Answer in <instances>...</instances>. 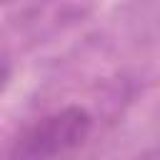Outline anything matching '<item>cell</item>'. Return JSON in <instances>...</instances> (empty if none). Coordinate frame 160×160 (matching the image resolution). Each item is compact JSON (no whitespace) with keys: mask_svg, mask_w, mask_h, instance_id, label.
<instances>
[{"mask_svg":"<svg viewBox=\"0 0 160 160\" xmlns=\"http://www.w3.org/2000/svg\"><path fill=\"white\" fill-rule=\"evenodd\" d=\"M90 115L82 108H65L35 122L15 148L18 158H58L85 142Z\"/></svg>","mask_w":160,"mask_h":160,"instance_id":"6da1fadb","label":"cell"}]
</instances>
